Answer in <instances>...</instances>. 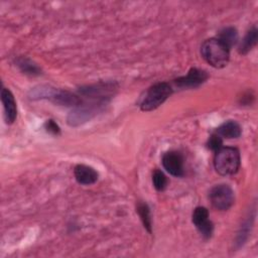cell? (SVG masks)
<instances>
[{
    "mask_svg": "<svg viewBox=\"0 0 258 258\" xmlns=\"http://www.w3.org/2000/svg\"><path fill=\"white\" fill-rule=\"evenodd\" d=\"M28 96L31 100H49L53 104L63 107L75 108L81 103L79 95L47 85H40L32 88L29 91Z\"/></svg>",
    "mask_w": 258,
    "mask_h": 258,
    "instance_id": "cell-1",
    "label": "cell"
},
{
    "mask_svg": "<svg viewBox=\"0 0 258 258\" xmlns=\"http://www.w3.org/2000/svg\"><path fill=\"white\" fill-rule=\"evenodd\" d=\"M84 99L85 101L81 99V103L73 108V110L68 115L67 123L72 127H78L90 121L100 112H102L110 102L109 100L93 97H85Z\"/></svg>",
    "mask_w": 258,
    "mask_h": 258,
    "instance_id": "cell-2",
    "label": "cell"
},
{
    "mask_svg": "<svg viewBox=\"0 0 258 258\" xmlns=\"http://www.w3.org/2000/svg\"><path fill=\"white\" fill-rule=\"evenodd\" d=\"M201 54L213 68L223 69L229 62L230 48L217 37H212L202 43Z\"/></svg>",
    "mask_w": 258,
    "mask_h": 258,
    "instance_id": "cell-3",
    "label": "cell"
},
{
    "mask_svg": "<svg viewBox=\"0 0 258 258\" xmlns=\"http://www.w3.org/2000/svg\"><path fill=\"white\" fill-rule=\"evenodd\" d=\"M241 164L240 151L236 147L222 146L215 152L214 166L216 171L224 176L238 172Z\"/></svg>",
    "mask_w": 258,
    "mask_h": 258,
    "instance_id": "cell-4",
    "label": "cell"
},
{
    "mask_svg": "<svg viewBox=\"0 0 258 258\" xmlns=\"http://www.w3.org/2000/svg\"><path fill=\"white\" fill-rule=\"evenodd\" d=\"M171 94L172 88L168 83H156L146 91L140 103V109L144 112L153 111L162 105Z\"/></svg>",
    "mask_w": 258,
    "mask_h": 258,
    "instance_id": "cell-5",
    "label": "cell"
},
{
    "mask_svg": "<svg viewBox=\"0 0 258 258\" xmlns=\"http://www.w3.org/2000/svg\"><path fill=\"white\" fill-rule=\"evenodd\" d=\"M209 199L212 206L219 211L229 210L235 201V195L230 185L220 183L213 186L209 192Z\"/></svg>",
    "mask_w": 258,
    "mask_h": 258,
    "instance_id": "cell-6",
    "label": "cell"
},
{
    "mask_svg": "<svg viewBox=\"0 0 258 258\" xmlns=\"http://www.w3.org/2000/svg\"><path fill=\"white\" fill-rule=\"evenodd\" d=\"M191 221L204 239L208 240L212 237L214 224L209 218V211L207 208L197 207L192 212Z\"/></svg>",
    "mask_w": 258,
    "mask_h": 258,
    "instance_id": "cell-7",
    "label": "cell"
},
{
    "mask_svg": "<svg viewBox=\"0 0 258 258\" xmlns=\"http://www.w3.org/2000/svg\"><path fill=\"white\" fill-rule=\"evenodd\" d=\"M208 78L209 75L206 71L191 68L185 76L175 79L173 84L179 89H195L203 85Z\"/></svg>",
    "mask_w": 258,
    "mask_h": 258,
    "instance_id": "cell-8",
    "label": "cell"
},
{
    "mask_svg": "<svg viewBox=\"0 0 258 258\" xmlns=\"http://www.w3.org/2000/svg\"><path fill=\"white\" fill-rule=\"evenodd\" d=\"M163 168L171 175L181 177L184 174L183 167V156L180 152L170 150L162 155L161 159Z\"/></svg>",
    "mask_w": 258,
    "mask_h": 258,
    "instance_id": "cell-9",
    "label": "cell"
},
{
    "mask_svg": "<svg viewBox=\"0 0 258 258\" xmlns=\"http://www.w3.org/2000/svg\"><path fill=\"white\" fill-rule=\"evenodd\" d=\"M1 101L4 109V118L7 124H12L17 116V107L13 94L9 89L2 88Z\"/></svg>",
    "mask_w": 258,
    "mask_h": 258,
    "instance_id": "cell-10",
    "label": "cell"
},
{
    "mask_svg": "<svg viewBox=\"0 0 258 258\" xmlns=\"http://www.w3.org/2000/svg\"><path fill=\"white\" fill-rule=\"evenodd\" d=\"M76 180L83 185H90L98 180L99 173L92 166L86 164H77L74 168Z\"/></svg>",
    "mask_w": 258,
    "mask_h": 258,
    "instance_id": "cell-11",
    "label": "cell"
},
{
    "mask_svg": "<svg viewBox=\"0 0 258 258\" xmlns=\"http://www.w3.org/2000/svg\"><path fill=\"white\" fill-rule=\"evenodd\" d=\"M219 136L226 139L238 138L242 134V128L240 124L234 120H228L222 123L215 131Z\"/></svg>",
    "mask_w": 258,
    "mask_h": 258,
    "instance_id": "cell-12",
    "label": "cell"
},
{
    "mask_svg": "<svg viewBox=\"0 0 258 258\" xmlns=\"http://www.w3.org/2000/svg\"><path fill=\"white\" fill-rule=\"evenodd\" d=\"M15 64L25 75L30 77H36L41 74L40 68L26 56H19L15 59Z\"/></svg>",
    "mask_w": 258,
    "mask_h": 258,
    "instance_id": "cell-13",
    "label": "cell"
},
{
    "mask_svg": "<svg viewBox=\"0 0 258 258\" xmlns=\"http://www.w3.org/2000/svg\"><path fill=\"white\" fill-rule=\"evenodd\" d=\"M257 39H258V30L256 26H253L247 31L244 38L241 40L238 47L239 53L247 54L256 45Z\"/></svg>",
    "mask_w": 258,
    "mask_h": 258,
    "instance_id": "cell-14",
    "label": "cell"
},
{
    "mask_svg": "<svg viewBox=\"0 0 258 258\" xmlns=\"http://www.w3.org/2000/svg\"><path fill=\"white\" fill-rule=\"evenodd\" d=\"M136 212L143 224V227L147 230L148 233L152 232V220H151V214L150 209L148 205L144 202H138L136 206Z\"/></svg>",
    "mask_w": 258,
    "mask_h": 258,
    "instance_id": "cell-15",
    "label": "cell"
},
{
    "mask_svg": "<svg viewBox=\"0 0 258 258\" xmlns=\"http://www.w3.org/2000/svg\"><path fill=\"white\" fill-rule=\"evenodd\" d=\"M217 38L226 44L229 48H231L238 42V31L235 27L232 26L225 27L220 30Z\"/></svg>",
    "mask_w": 258,
    "mask_h": 258,
    "instance_id": "cell-16",
    "label": "cell"
},
{
    "mask_svg": "<svg viewBox=\"0 0 258 258\" xmlns=\"http://www.w3.org/2000/svg\"><path fill=\"white\" fill-rule=\"evenodd\" d=\"M152 183L156 190L162 191L167 186L168 180H167V177L165 176V174L161 170L155 169L152 173Z\"/></svg>",
    "mask_w": 258,
    "mask_h": 258,
    "instance_id": "cell-17",
    "label": "cell"
},
{
    "mask_svg": "<svg viewBox=\"0 0 258 258\" xmlns=\"http://www.w3.org/2000/svg\"><path fill=\"white\" fill-rule=\"evenodd\" d=\"M251 222L250 220H246L245 223L243 224V226H241V229L237 235V238H236V244L238 247H241L244 245V243L246 242L247 238H248V235L250 234V228H251Z\"/></svg>",
    "mask_w": 258,
    "mask_h": 258,
    "instance_id": "cell-18",
    "label": "cell"
},
{
    "mask_svg": "<svg viewBox=\"0 0 258 258\" xmlns=\"http://www.w3.org/2000/svg\"><path fill=\"white\" fill-rule=\"evenodd\" d=\"M223 146V138L219 136L216 132L212 133V135L209 137L207 142V147L213 151L219 150Z\"/></svg>",
    "mask_w": 258,
    "mask_h": 258,
    "instance_id": "cell-19",
    "label": "cell"
},
{
    "mask_svg": "<svg viewBox=\"0 0 258 258\" xmlns=\"http://www.w3.org/2000/svg\"><path fill=\"white\" fill-rule=\"evenodd\" d=\"M44 129L47 133L52 134V135H59L60 134V128L57 125V123L52 120V119H48L45 121L44 123Z\"/></svg>",
    "mask_w": 258,
    "mask_h": 258,
    "instance_id": "cell-20",
    "label": "cell"
}]
</instances>
